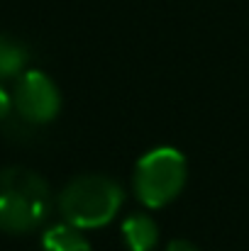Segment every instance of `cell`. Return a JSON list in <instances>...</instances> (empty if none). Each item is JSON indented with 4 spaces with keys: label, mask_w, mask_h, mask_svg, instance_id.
<instances>
[{
    "label": "cell",
    "mask_w": 249,
    "mask_h": 251,
    "mask_svg": "<svg viewBox=\"0 0 249 251\" xmlns=\"http://www.w3.org/2000/svg\"><path fill=\"white\" fill-rule=\"evenodd\" d=\"M166 251H200V249L193 242H188V239H173V242L166 244Z\"/></svg>",
    "instance_id": "obj_9"
},
{
    "label": "cell",
    "mask_w": 249,
    "mask_h": 251,
    "mask_svg": "<svg viewBox=\"0 0 249 251\" xmlns=\"http://www.w3.org/2000/svg\"><path fill=\"white\" fill-rule=\"evenodd\" d=\"M42 251H90V242L85 239L83 229L69 222H59L44 229Z\"/></svg>",
    "instance_id": "obj_6"
},
{
    "label": "cell",
    "mask_w": 249,
    "mask_h": 251,
    "mask_svg": "<svg viewBox=\"0 0 249 251\" xmlns=\"http://www.w3.org/2000/svg\"><path fill=\"white\" fill-rule=\"evenodd\" d=\"M25 66H27V49L17 39L0 34V81L20 76Z\"/></svg>",
    "instance_id": "obj_7"
},
{
    "label": "cell",
    "mask_w": 249,
    "mask_h": 251,
    "mask_svg": "<svg viewBox=\"0 0 249 251\" xmlns=\"http://www.w3.org/2000/svg\"><path fill=\"white\" fill-rule=\"evenodd\" d=\"M120 234L127 251H154L159 244V227L154 217L144 210L127 215L120 225Z\"/></svg>",
    "instance_id": "obj_5"
},
{
    "label": "cell",
    "mask_w": 249,
    "mask_h": 251,
    "mask_svg": "<svg viewBox=\"0 0 249 251\" xmlns=\"http://www.w3.org/2000/svg\"><path fill=\"white\" fill-rule=\"evenodd\" d=\"M12 107H15V105H12V95H10V93H7V90L0 85V122L10 117Z\"/></svg>",
    "instance_id": "obj_8"
},
{
    "label": "cell",
    "mask_w": 249,
    "mask_h": 251,
    "mask_svg": "<svg viewBox=\"0 0 249 251\" xmlns=\"http://www.w3.org/2000/svg\"><path fill=\"white\" fill-rule=\"evenodd\" d=\"M122 202L125 193L120 183L103 173H81L71 178L56 198L61 220L79 229H100L110 225Z\"/></svg>",
    "instance_id": "obj_2"
},
{
    "label": "cell",
    "mask_w": 249,
    "mask_h": 251,
    "mask_svg": "<svg viewBox=\"0 0 249 251\" xmlns=\"http://www.w3.org/2000/svg\"><path fill=\"white\" fill-rule=\"evenodd\" d=\"M54 205L49 183L32 168H0V232L29 234L44 225Z\"/></svg>",
    "instance_id": "obj_1"
},
{
    "label": "cell",
    "mask_w": 249,
    "mask_h": 251,
    "mask_svg": "<svg viewBox=\"0 0 249 251\" xmlns=\"http://www.w3.org/2000/svg\"><path fill=\"white\" fill-rule=\"evenodd\" d=\"M12 105L27 125H47L61 110V93L56 83L42 71H22L12 90Z\"/></svg>",
    "instance_id": "obj_4"
},
{
    "label": "cell",
    "mask_w": 249,
    "mask_h": 251,
    "mask_svg": "<svg viewBox=\"0 0 249 251\" xmlns=\"http://www.w3.org/2000/svg\"><path fill=\"white\" fill-rule=\"evenodd\" d=\"M188 180V161L173 147H157L139 156L132 173L137 200L147 210H159L173 202Z\"/></svg>",
    "instance_id": "obj_3"
}]
</instances>
